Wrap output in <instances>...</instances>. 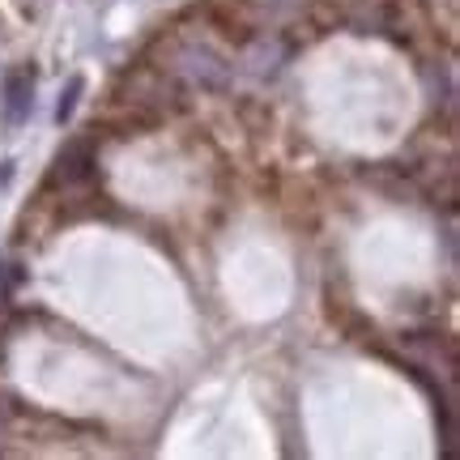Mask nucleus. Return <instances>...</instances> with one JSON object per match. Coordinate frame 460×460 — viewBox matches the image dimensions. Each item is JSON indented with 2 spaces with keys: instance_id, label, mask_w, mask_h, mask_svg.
I'll use <instances>...</instances> for the list:
<instances>
[{
  "instance_id": "obj_1",
  "label": "nucleus",
  "mask_w": 460,
  "mask_h": 460,
  "mask_svg": "<svg viewBox=\"0 0 460 460\" xmlns=\"http://www.w3.org/2000/svg\"><path fill=\"white\" fill-rule=\"evenodd\" d=\"M0 94H4V119H9V124H26V119H31V107H34V73L26 65L9 68Z\"/></svg>"
},
{
  "instance_id": "obj_2",
  "label": "nucleus",
  "mask_w": 460,
  "mask_h": 460,
  "mask_svg": "<svg viewBox=\"0 0 460 460\" xmlns=\"http://www.w3.org/2000/svg\"><path fill=\"white\" fill-rule=\"evenodd\" d=\"M90 171H94V141H90V137L68 141V146L60 149V158H56V175L65 183H77V180H85Z\"/></svg>"
},
{
  "instance_id": "obj_3",
  "label": "nucleus",
  "mask_w": 460,
  "mask_h": 460,
  "mask_svg": "<svg viewBox=\"0 0 460 460\" xmlns=\"http://www.w3.org/2000/svg\"><path fill=\"white\" fill-rule=\"evenodd\" d=\"M82 94H85V77H68V85L60 90V102H56V124H68V119H73Z\"/></svg>"
}]
</instances>
